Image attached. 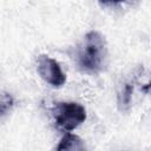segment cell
Here are the masks:
<instances>
[{
    "label": "cell",
    "instance_id": "obj_4",
    "mask_svg": "<svg viewBox=\"0 0 151 151\" xmlns=\"http://www.w3.org/2000/svg\"><path fill=\"white\" fill-rule=\"evenodd\" d=\"M84 149H85V146L83 144V140L78 136L72 134V133H66L61 138L59 145L57 146V150H59V151H61V150H84Z\"/></svg>",
    "mask_w": 151,
    "mask_h": 151
},
{
    "label": "cell",
    "instance_id": "obj_3",
    "mask_svg": "<svg viewBox=\"0 0 151 151\" xmlns=\"http://www.w3.org/2000/svg\"><path fill=\"white\" fill-rule=\"evenodd\" d=\"M38 73L53 87H60L66 81V76L57 60L45 54H41L38 58Z\"/></svg>",
    "mask_w": 151,
    "mask_h": 151
},
{
    "label": "cell",
    "instance_id": "obj_2",
    "mask_svg": "<svg viewBox=\"0 0 151 151\" xmlns=\"http://www.w3.org/2000/svg\"><path fill=\"white\" fill-rule=\"evenodd\" d=\"M53 116L55 125L63 131L68 132L85 122L86 111L83 105L74 101L58 103L53 107Z\"/></svg>",
    "mask_w": 151,
    "mask_h": 151
},
{
    "label": "cell",
    "instance_id": "obj_6",
    "mask_svg": "<svg viewBox=\"0 0 151 151\" xmlns=\"http://www.w3.org/2000/svg\"><path fill=\"white\" fill-rule=\"evenodd\" d=\"M132 92H133V85H131L129 83L125 84L124 90H123V94H122V100H120V104L123 106H129V104L131 101Z\"/></svg>",
    "mask_w": 151,
    "mask_h": 151
},
{
    "label": "cell",
    "instance_id": "obj_7",
    "mask_svg": "<svg viewBox=\"0 0 151 151\" xmlns=\"http://www.w3.org/2000/svg\"><path fill=\"white\" fill-rule=\"evenodd\" d=\"M100 4L103 5H107V6H111V5H117V4H120L125 0H99Z\"/></svg>",
    "mask_w": 151,
    "mask_h": 151
},
{
    "label": "cell",
    "instance_id": "obj_5",
    "mask_svg": "<svg viewBox=\"0 0 151 151\" xmlns=\"http://www.w3.org/2000/svg\"><path fill=\"white\" fill-rule=\"evenodd\" d=\"M13 105V98L8 93L0 92V118L5 116Z\"/></svg>",
    "mask_w": 151,
    "mask_h": 151
},
{
    "label": "cell",
    "instance_id": "obj_1",
    "mask_svg": "<svg viewBox=\"0 0 151 151\" xmlns=\"http://www.w3.org/2000/svg\"><path fill=\"white\" fill-rule=\"evenodd\" d=\"M107 55L106 41L98 31H91L85 35L78 53V64L86 72H98L103 68Z\"/></svg>",
    "mask_w": 151,
    "mask_h": 151
}]
</instances>
